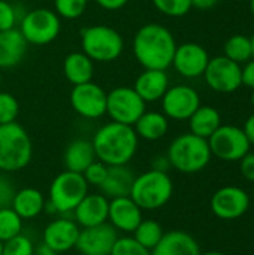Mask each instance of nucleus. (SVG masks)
Returning <instances> with one entry per match:
<instances>
[{
    "mask_svg": "<svg viewBox=\"0 0 254 255\" xmlns=\"http://www.w3.org/2000/svg\"><path fill=\"white\" fill-rule=\"evenodd\" d=\"M243 130H244V133H246V136H247L250 145H254V114L249 117V120L246 121Z\"/></svg>",
    "mask_w": 254,
    "mask_h": 255,
    "instance_id": "obj_45",
    "label": "nucleus"
},
{
    "mask_svg": "<svg viewBox=\"0 0 254 255\" xmlns=\"http://www.w3.org/2000/svg\"><path fill=\"white\" fill-rule=\"evenodd\" d=\"M145 112V102L133 87H117L106 96V114L115 123L132 126Z\"/></svg>",
    "mask_w": 254,
    "mask_h": 255,
    "instance_id": "obj_9",
    "label": "nucleus"
},
{
    "mask_svg": "<svg viewBox=\"0 0 254 255\" xmlns=\"http://www.w3.org/2000/svg\"><path fill=\"white\" fill-rule=\"evenodd\" d=\"M241 164H240V170L243 173V176L247 179V181H252L254 182V154L252 152H247L241 160Z\"/></svg>",
    "mask_w": 254,
    "mask_h": 255,
    "instance_id": "obj_40",
    "label": "nucleus"
},
{
    "mask_svg": "<svg viewBox=\"0 0 254 255\" xmlns=\"http://www.w3.org/2000/svg\"><path fill=\"white\" fill-rule=\"evenodd\" d=\"M1 248H3V242L0 241V255H1Z\"/></svg>",
    "mask_w": 254,
    "mask_h": 255,
    "instance_id": "obj_52",
    "label": "nucleus"
},
{
    "mask_svg": "<svg viewBox=\"0 0 254 255\" xmlns=\"http://www.w3.org/2000/svg\"><path fill=\"white\" fill-rule=\"evenodd\" d=\"M28 43L15 27L0 31V70L18 66L27 54Z\"/></svg>",
    "mask_w": 254,
    "mask_h": 255,
    "instance_id": "obj_22",
    "label": "nucleus"
},
{
    "mask_svg": "<svg viewBox=\"0 0 254 255\" xmlns=\"http://www.w3.org/2000/svg\"><path fill=\"white\" fill-rule=\"evenodd\" d=\"M63 160H64L66 170L82 173L96 160V152H94L91 140H87V139L72 140L64 151Z\"/></svg>",
    "mask_w": 254,
    "mask_h": 255,
    "instance_id": "obj_25",
    "label": "nucleus"
},
{
    "mask_svg": "<svg viewBox=\"0 0 254 255\" xmlns=\"http://www.w3.org/2000/svg\"><path fill=\"white\" fill-rule=\"evenodd\" d=\"M211 149L208 139L193 133L175 137L168 148V160L172 167L183 173H196L204 170L211 161Z\"/></svg>",
    "mask_w": 254,
    "mask_h": 255,
    "instance_id": "obj_4",
    "label": "nucleus"
},
{
    "mask_svg": "<svg viewBox=\"0 0 254 255\" xmlns=\"http://www.w3.org/2000/svg\"><path fill=\"white\" fill-rule=\"evenodd\" d=\"M135 176L136 175L133 173V170L127 167V164L108 166L106 179L99 187V190L102 191L100 194H103L109 200L117 199V197H129Z\"/></svg>",
    "mask_w": 254,
    "mask_h": 255,
    "instance_id": "obj_23",
    "label": "nucleus"
},
{
    "mask_svg": "<svg viewBox=\"0 0 254 255\" xmlns=\"http://www.w3.org/2000/svg\"><path fill=\"white\" fill-rule=\"evenodd\" d=\"M63 73L72 85L90 82L94 73V61L82 51L70 52L63 61Z\"/></svg>",
    "mask_w": 254,
    "mask_h": 255,
    "instance_id": "obj_24",
    "label": "nucleus"
},
{
    "mask_svg": "<svg viewBox=\"0 0 254 255\" xmlns=\"http://www.w3.org/2000/svg\"><path fill=\"white\" fill-rule=\"evenodd\" d=\"M1 81H3V76H1V70H0V87H1Z\"/></svg>",
    "mask_w": 254,
    "mask_h": 255,
    "instance_id": "obj_51",
    "label": "nucleus"
},
{
    "mask_svg": "<svg viewBox=\"0 0 254 255\" xmlns=\"http://www.w3.org/2000/svg\"><path fill=\"white\" fill-rule=\"evenodd\" d=\"M88 0H54V12L64 19H76L87 9Z\"/></svg>",
    "mask_w": 254,
    "mask_h": 255,
    "instance_id": "obj_32",
    "label": "nucleus"
},
{
    "mask_svg": "<svg viewBox=\"0 0 254 255\" xmlns=\"http://www.w3.org/2000/svg\"><path fill=\"white\" fill-rule=\"evenodd\" d=\"M210 55L207 49L195 42H187L178 45L174 54L172 66L184 78H199L208 66Z\"/></svg>",
    "mask_w": 254,
    "mask_h": 255,
    "instance_id": "obj_16",
    "label": "nucleus"
},
{
    "mask_svg": "<svg viewBox=\"0 0 254 255\" xmlns=\"http://www.w3.org/2000/svg\"><path fill=\"white\" fill-rule=\"evenodd\" d=\"M172 193L174 184L168 172L151 169L135 176L129 197L142 211H156L163 208L171 200Z\"/></svg>",
    "mask_w": 254,
    "mask_h": 255,
    "instance_id": "obj_5",
    "label": "nucleus"
},
{
    "mask_svg": "<svg viewBox=\"0 0 254 255\" xmlns=\"http://www.w3.org/2000/svg\"><path fill=\"white\" fill-rule=\"evenodd\" d=\"M33 253H34V244L28 236L22 233L3 242V248H1V255H33Z\"/></svg>",
    "mask_w": 254,
    "mask_h": 255,
    "instance_id": "obj_33",
    "label": "nucleus"
},
{
    "mask_svg": "<svg viewBox=\"0 0 254 255\" xmlns=\"http://www.w3.org/2000/svg\"><path fill=\"white\" fill-rule=\"evenodd\" d=\"M18 30L27 43L48 45L58 37L61 31V19L54 10L37 7L21 16Z\"/></svg>",
    "mask_w": 254,
    "mask_h": 255,
    "instance_id": "obj_8",
    "label": "nucleus"
},
{
    "mask_svg": "<svg viewBox=\"0 0 254 255\" xmlns=\"http://www.w3.org/2000/svg\"><path fill=\"white\" fill-rule=\"evenodd\" d=\"M252 106L254 108V90H253V93H252Z\"/></svg>",
    "mask_w": 254,
    "mask_h": 255,
    "instance_id": "obj_50",
    "label": "nucleus"
},
{
    "mask_svg": "<svg viewBox=\"0 0 254 255\" xmlns=\"http://www.w3.org/2000/svg\"><path fill=\"white\" fill-rule=\"evenodd\" d=\"M109 255H151V251L139 245L133 238L123 236L115 241Z\"/></svg>",
    "mask_w": 254,
    "mask_h": 255,
    "instance_id": "obj_36",
    "label": "nucleus"
},
{
    "mask_svg": "<svg viewBox=\"0 0 254 255\" xmlns=\"http://www.w3.org/2000/svg\"><path fill=\"white\" fill-rule=\"evenodd\" d=\"M33 155V145L25 128L16 121L0 124V172L10 173L24 169Z\"/></svg>",
    "mask_w": 254,
    "mask_h": 255,
    "instance_id": "obj_3",
    "label": "nucleus"
},
{
    "mask_svg": "<svg viewBox=\"0 0 254 255\" xmlns=\"http://www.w3.org/2000/svg\"><path fill=\"white\" fill-rule=\"evenodd\" d=\"M81 48L82 52L93 61L109 63L121 55L124 42L115 28L97 24L90 25L81 31Z\"/></svg>",
    "mask_w": 254,
    "mask_h": 255,
    "instance_id": "obj_7",
    "label": "nucleus"
},
{
    "mask_svg": "<svg viewBox=\"0 0 254 255\" xmlns=\"http://www.w3.org/2000/svg\"><path fill=\"white\" fill-rule=\"evenodd\" d=\"M250 208L249 194L238 187H223L211 197V211L220 220L241 218Z\"/></svg>",
    "mask_w": 254,
    "mask_h": 255,
    "instance_id": "obj_14",
    "label": "nucleus"
},
{
    "mask_svg": "<svg viewBox=\"0 0 254 255\" xmlns=\"http://www.w3.org/2000/svg\"><path fill=\"white\" fill-rule=\"evenodd\" d=\"M189 126L190 133L208 139L222 126L220 112L213 106H199L189 118Z\"/></svg>",
    "mask_w": 254,
    "mask_h": 255,
    "instance_id": "obj_28",
    "label": "nucleus"
},
{
    "mask_svg": "<svg viewBox=\"0 0 254 255\" xmlns=\"http://www.w3.org/2000/svg\"><path fill=\"white\" fill-rule=\"evenodd\" d=\"M94 1L102 9H106V10H118V9L124 7L129 0H94Z\"/></svg>",
    "mask_w": 254,
    "mask_h": 255,
    "instance_id": "obj_42",
    "label": "nucleus"
},
{
    "mask_svg": "<svg viewBox=\"0 0 254 255\" xmlns=\"http://www.w3.org/2000/svg\"><path fill=\"white\" fill-rule=\"evenodd\" d=\"M165 232L162 229V226L157 223V221H153V220H142L139 223V226L135 229L133 232V239L142 245L144 248L147 250H153L159 242L160 239L163 238Z\"/></svg>",
    "mask_w": 254,
    "mask_h": 255,
    "instance_id": "obj_29",
    "label": "nucleus"
},
{
    "mask_svg": "<svg viewBox=\"0 0 254 255\" xmlns=\"http://www.w3.org/2000/svg\"><path fill=\"white\" fill-rule=\"evenodd\" d=\"M225 57H228L229 60H232L238 64L247 63L253 57L250 37H247L244 34L231 36L225 43Z\"/></svg>",
    "mask_w": 254,
    "mask_h": 255,
    "instance_id": "obj_30",
    "label": "nucleus"
},
{
    "mask_svg": "<svg viewBox=\"0 0 254 255\" xmlns=\"http://www.w3.org/2000/svg\"><path fill=\"white\" fill-rule=\"evenodd\" d=\"M201 255H226V254H223V253H220V251H210V253H205V254H202V253H201Z\"/></svg>",
    "mask_w": 254,
    "mask_h": 255,
    "instance_id": "obj_47",
    "label": "nucleus"
},
{
    "mask_svg": "<svg viewBox=\"0 0 254 255\" xmlns=\"http://www.w3.org/2000/svg\"><path fill=\"white\" fill-rule=\"evenodd\" d=\"M106 175H108V166L99 160H94L84 172H82V176L85 179V182L88 185H93V187H100L103 184V181L106 179Z\"/></svg>",
    "mask_w": 254,
    "mask_h": 255,
    "instance_id": "obj_38",
    "label": "nucleus"
},
{
    "mask_svg": "<svg viewBox=\"0 0 254 255\" xmlns=\"http://www.w3.org/2000/svg\"><path fill=\"white\" fill-rule=\"evenodd\" d=\"M211 154L223 161H240L250 152V142L243 128L235 126H220L210 137Z\"/></svg>",
    "mask_w": 254,
    "mask_h": 255,
    "instance_id": "obj_10",
    "label": "nucleus"
},
{
    "mask_svg": "<svg viewBox=\"0 0 254 255\" xmlns=\"http://www.w3.org/2000/svg\"><path fill=\"white\" fill-rule=\"evenodd\" d=\"M88 194V184L82 173L64 170L58 173L49 185V200L45 203L46 212L69 214Z\"/></svg>",
    "mask_w": 254,
    "mask_h": 255,
    "instance_id": "obj_6",
    "label": "nucleus"
},
{
    "mask_svg": "<svg viewBox=\"0 0 254 255\" xmlns=\"http://www.w3.org/2000/svg\"><path fill=\"white\" fill-rule=\"evenodd\" d=\"M151 255H201V248L190 233L172 230L163 235L160 242L151 250Z\"/></svg>",
    "mask_w": 254,
    "mask_h": 255,
    "instance_id": "obj_20",
    "label": "nucleus"
},
{
    "mask_svg": "<svg viewBox=\"0 0 254 255\" xmlns=\"http://www.w3.org/2000/svg\"><path fill=\"white\" fill-rule=\"evenodd\" d=\"M199 106H201L199 94L195 88L189 85L169 87L165 96L162 97L163 114L168 118L177 121L189 120Z\"/></svg>",
    "mask_w": 254,
    "mask_h": 255,
    "instance_id": "obj_13",
    "label": "nucleus"
},
{
    "mask_svg": "<svg viewBox=\"0 0 254 255\" xmlns=\"http://www.w3.org/2000/svg\"><path fill=\"white\" fill-rule=\"evenodd\" d=\"M177 42L169 28L162 24H144L133 37V54L144 69L166 70L172 66Z\"/></svg>",
    "mask_w": 254,
    "mask_h": 255,
    "instance_id": "obj_1",
    "label": "nucleus"
},
{
    "mask_svg": "<svg viewBox=\"0 0 254 255\" xmlns=\"http://www.w3.org/2000/svg\"><path fill=\"white\" fill-rule=\"evenodd\" d=\"M109 199L103 194H87L73 209V218L82 229L108 223Z\"/></svg>",
    "mask_w": 254,
    "mask_h": 255,
    "instance_id": "obj_19",
    "label": "nucleus"
},
{
    "mask_svg": "<svg viewBox=\"0 0 254 255\" xmlns=\"http://www.w3.org/2000/svg\"><path fill=\"white\" fill-rule=\"evenodd\" d=\"M133 128L138 134V137H142L145 140H159L162 139L168 130H169V120L165 114L160 112H144L139 120L133 124Z\"/></svg>",
    "mask_w": 254,
    "mask_h": 255,
    "instance_id": "obj_27",
    "label": "nucleus"
},
{
    "mask_svg": "<svg viewBox=\"0 0 254 255\" xmlns=\"http://www.w3.org/2000/svg\"><path fill=\"white\" fill-rule=\"evenodd\" d=\"M33 255H58L54 250H51L49 247H46L45 244H40L37 247H34V253Z\"/></svg>",
    "mask_w": 254,
    "mask_h": 255,
    "instance_id": "obj_46",
    "label": "nucleus"
},
{
    "mask_svg": "<svg viewBox=\"0 0 254 255\" xmlns=\"http://www.w3.org/2000/svg\"><path fill=\"white\" fill-rule=\"evenodd\" d=\"M171 164H169V160H168V157L165 155H160V157H156L154 160H153V166H151V169H154V170H159V172H168V167H169Z\"/></svg>",
    "mask_w": 254,
    "mask_h": 255,
    "instance_id": "obj_43",
    "label": "nucleus"
},
{
    "mask_svg": "<svg viewBox=\"0 0 254 255\" xmlns=\"http://www.w3.org/2000/svg\"><path fill=\"white\" fill-rule=\"evenodd\" d=\"M79 230V226L73 220L57 218L45 227L42 235V244H45L58 254L67 253L75 248Z\"/></svg>",
    "mask_w": 254,
    "mask_h": 255,
    "instance_id": "obj_17",
    "label": "nucleus"
},
{
    "mask_svg": "<svg viewBox=\"0 0 254 255\" xmlns=\"http://www.w3.org/2000/svg\"><path fill=\"white\" fill-rule=\"evenodd\" d=\"M15 193L16 191H15L12 181L3 172H0V209L10 208Z\"/></svg>",
    "mask_w": 254,
    "mask_h": 255,
    "instance_id": "obj_39",
    "label": "nucleus"
},
{
    "mask_svg": "<svg viewBox=\"0 0 254 255\" xmlns=\"http://www.w3.org/2000/svg\"><path fill=\"white\" fill-rule=\"evenodd\" d=\"M250 9H252V13L254 15V0H250Z\"/></svg>",
    "mask_w": 254,
    "mask_h": 255,
    "instance_id": "obj_49",
    "label": "nucleus"
},
{
    "mask_svg": "<svg viewBox=\"0 0 254 255\" xmlns=\"http://www.w3.org/2000/svg\"><path fill=\"white\" fill-rule=\"evenodd\" d=\"M108 93L93 81L73 85L70 91L72 109L85 120H97L106 114Z\"/></svg>",
    "mask_w": 254,
    "mask_h": 255,
    "instance_id": "obj_11",
    "label": "nucleus"
},
{
    "mask_svg": "<svg viewBox=\"0 0 254 255\" xmlns=\"http://www.w3.org/2000/svg\"><path fill=\"white\" fill-rule=\"evenodd\" d=\"M205 82L217 93H234L241 85V66L225 55L210 58L208 66L204 72Z\"/></svg>",
    "mask_w": 254,
    "mask_h": 255,
    "instance_id": "obj_12",
    "label": "nucleus"
},
{
    "mask_svg": "<svg viewBox=\"0 0 254 255\" xmlns=\"http://www.w3.org/2000/svg\"><path fill=\"white\" fill-rule=\"evenodd\" d=\"M168 88H169V76L166 70H154V69H144V72L136 78L133 85V90L139 94V97L145 103L162 100Z\"/></svg>",
    "mask_w": 254,
    "mask_h": 255,
    "instance_id": "obj_21",
    "label": "nucleus"
},
{
    "mask_svg": "<svg viewBox=\"0 0 254 255\" xmlns=\"http://www.w3.org/2000/svg\"><path fill=\"white\" fill-rule=\"evenodd\" d=\"M21 16L18 15V9L7 0H0V31L15 28L19 22Z\"/></svg>",
    "mask_w": 254,
    "mask_h": 255,
    "instance_id": "obj_37",
    "label": "nucleus"
},
{
    "mask_svg": "<svg viewBox=\"0 0 254 255\" xmlns=\"http://www.w3.org/2000/svg\"><path fill=\"white\" fill-rule=\"evenodd\" d=\"M22 232V218L12 208L0 209V241L6 242Z\"/></svg>",
    "mask_w": 254,
    "mask_h": 255,
    "instance_id": "obj_31",
    "label": "nucleus"
},
{
    "mask_svg": "<svg viewBox=\"0 0 254 255\" xmlns=\"http://www.w3.org/2000/svg\"><path fill=\"white\" fill-rule=\"evenodd\" d=\"M19 105L18 100L6 91H0V124L13 123L18 117Z\"/></svg>",
    "mask_w": 254,
    "mask_h": 255,
    "instance_id": "obj_35",
    "label": "nucleus"
},
{
    "mask_svg": "<svg viewBox=\"0 0 254 255\" xmlns=\"http://www.w3.org/2000/svg\"><path fill=\"white\" fill-rule=\"evenodd\" d=\"M250 42H252V52H253V58H254V33H253V36L250 37Z\"/></svg>",
    "mask_w": 254,
    "mask_h": 255,
    "instance_id": "obj_48",
    "label": "nucleus"
},
{
    "mask_svg": "<svg viewBox=\"0 0 254 255\" xmlns=\"http://www.w3.org/2000/svg\"><path fill=\"white\" fill-rule=\"evenodd\" d=\"M138 140L132 126L111 121L94 133L91 143L99 161L106 166H124L135 157Z\"/></svg>",
    "mask_w": 254,
    "mask_h": 255,
    "instance_id": "obj_2",
    "label": "nucleus"
},
{
    "mask_svg": "<svg viewBox=\"0 0 254 255\" xmlns=\"http://www.w3.org/2000/svg\"><path fill=\"white\" fill-rule=\"evenodd\" d=\"M219 0H192V7H196L199 10H208L213 9Z\"/></svg>",
    "mask_w": 254,
    "mask_h": 255,
    "instance_id": "obj_44",
    "label": "nucleus"
},
{
    "mask_svg": "<svg viewBox=\"0 0 254 255\" xmlns=\"http://www.w3.org/2000/svg\"><path fill=\"white\" fill-rule=\"evenodd\" d=\"M241 81L243 85L254 90V60H249L244 67H241Z\"/></svg>",
    "mask_w": 254,
    "mask_h": 255,
    "instance_id": "obj_41",
    "label": "nucleus"
},
{
    "mask_svg": "<svg viewBox=\"0 0 254 255\" xmlns=\"http://www.w3.org/2000/svg\"><path fill=\"white\" fill-rule=\"evenodd\" d=\"M117 239V230L111 224L105 223L79 230L75 248L81 255H109Z\"/></svg>",
    "mask_w": 254,
    "mask_h": 255,
    "instance_id": "obj_15",
    "label": "nucleus"
},
{
    "mask_svg": "<svg viewBox=\"0 0 254 255\" xmlns=\"http://www.w3.org/2000/svg\"><path fill=\"white\" fill-rule=\"evenodd\" d=\"M154 7L166 16L180 18L190 12L192 0H153Z\"/></svg>",
    "mask_w": 254,
    "mask_h": 255,
    "instance_id": "obj_34",
    "label": "nucleus"
},
{
    "mask_svg": "<svg viewBox=\"0 0 254 255\" xmlns=\"http://www.w3.org/2000/svg\"><path fill=\"white\" fill-rule=\"evenodd\" d=\"M142 220V209L130 197L109 200L108 221L117 232L133 233Z\"/></svg>",
    "mask_w": 254,
    "mask_h": 255,
    "instance_id": "obj_18",
    "label": "nucleus"
},
{
    "mask_svg": "<svg viewBox=\"0 0 254 255\" xmlns=\"http://www.w3.org/2000/svg\"><path fill=\"white\" fill-rule=\"evenodd\" d=\"M45 197L39 190L27 187L15 193L10 208L22 220H31L45 211Z\"/></svg>",
    "mask_w": 254,
    "mask_h": 255,
    "instance_id": "obj_26",
    "label": "nucleus"
}]
</instances>
